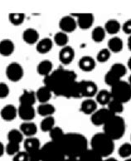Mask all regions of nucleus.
Segmentation results:
<instances>
[{"mask_svg":"<svg viewBox=\"0 0 131 161\" xmlns=\"http://www.w3.org/2000/svg\"><path fill=\"white\" fill-rule=\"evenodd\" d=\"M102 161H118L117 159H115V158H106V159H104Z\"/></svg>","mask_w":131,"mask_h":161,"instance_id":"nucleus-48","label":"nucleus"},{"mask_svg":"<svg viewBox=\"0 0 131 161\" xmlns=\"http://www.w3.org/2000/svg\"><path fill=\"white\" fill-rule=\"evenodd\" d=\"M106 30L102 27H96L93 29L91 32L92 39L96 42H101L106 37Z\"/></svg>","mask_w":131,"mask_h":161,"instance_id":"nucleus-34","label":"nucleus"},{"mask_svg":"<svg viewBox=\"0 0 131 161\" xmlns=\"http://www.w3.org/2000/svg\"><path fill=\"white\" fill-rule=\"evenodd\" d=\"M128 67L131 70V57L129 58V60H128Z\"/></svg>","mask_w":131,"mask_h":161,"instance_id":"nucleus-50","label":"nucleus"},{"mask_svg":"<svg viewBox=\"0 0 131 161\" xmlns=\"http://www.w3.org/2000/svg\"><path fill=\"white\" fill-rule=\"evenodd\" d=\"M111 94L112 99L126 103L131 99V86L128 81L121 80L111 86Z\"/></svg>","mask_w":131,"mask_h":161,"instance_id":"nucleus-6","label":"nucleus"},{"mask_svg":"<svg viewBox=\"0 0 131 161\" xmlns=\"http://www.w3.org/2000/svg\"><path fill=\"white\" fill-rule=\"evenodd\" d=\"M57 143L60 145L66 158L79 159L81 154L88 150L87 140L85 136L78 133L65 134Z\"/></svg>","mask_w":131,"mask_h":161,"instance_id":"nucleus-2","label":"nucleus"},{"mask_svg":"<svg viewBox=\"0 0 131 161\" xmlns=\"http://www.w3.org/2000/svg\"><path fill=\"white\" fill-rule=\"evenodd\" d=\"M25 19V16L23 14H19V13H15V14H9V21L12 24L15 26L21 25L23 23Z\"/></svg>","mask_w":131,"mask_h":161,"instance_id":"nucleus-39","label":"nucleus"},{"mask_svg":"<svg viewBox=\"0 0 131 161\" xmlns=\"http://www.w3.org/2000/svg\"><path fill=\"white\" fill-rule=\"evenodd\" d=\"M64 161H80L79 159H74V158H67Z\"/></svg>","mask_w":131,"mask_h":161,"instance_id":"nucleus-49","label":"nucleus"},{"mask_svg":"<svg viewBox=\"0 0 131 161\" xmlns=\"http://www.w3.org/2000/svg\"><path fill=\"white\" fill-rule=\"evenodd\" d=\"M18 115V109L14 105H6L0 111V116L5 121H12Z\"/></svg>","mask_w":131,"mask_h":161,"instance_id":"nucleus-13","label":"nucleus"},{"mask_svg":"<svg viewBox=\"0 0 131 161\" xmlns=\"http://www.w3.org/2000/svg\"><path fill=\"white\" fill-rule=\"evenodd\" d=\"M24 70L18 62H12L6 68V76L11 81L17 82L23 77Z\"/></svg>","mask_w":131,"mask_h":161,"instance_id":"nucleus-8","label":"nucleus"},{"mask_svg":"<svg viewBox=\"0 0 131 161\" xmlns=\"http://www.w3.org/2000/svg\"><path fill=\"white\" fill-rule=\"evenodd\" d=\"M97 102L92 98H86L81 105L80 110L85 115H92L97 110Z\"/></svg>","mask_w":131,"mask_h":161,"instance_id":"nucleus-17","label":"nucleus"},{"mask_svg":"<svg viewBox=\"0 0 131 161\" xmlns=\"http://www.w3.org/2000/svg\"><path fill=\"white\" fill-rule=\"evenodd\" d=\"M68 41H69V37H68L67 33H66L64 32H62V31L57 32L55 36H54V39H53V42L57 46L62 47H64L67 46Z\"/></svg>","mask_w":131,"mask_h":161,"instance_id":"nucleus-32","label":"nucleus"},{"mask_svg":"<svg viewBox=\"0 0 131 161\" xmlns=\"http://www.w3.org/2000/svg\"><path fill=\"white\" fill-rule=\"evenodd\" d=\"M124 47L123 41L120 37H113L108 42V49L111 51V53H120L122 51Z\"/></svg>","mask_w":131,"mask_h":161,"instance_id":"nucleus-25","label":"nucleus"},{"mask_svg":"<svg viewBox=\"0 0 131 161\" xmlns=\"http://www.w3.org/2000/svg\"><path fill=\"white\" fill-rule=\"evenodd\" d=\"M111 51L109 50L108 48H103L100 51L99 53H97L96 59L97 61L101 63H104L106 62L107 61L111 58Z\"/></svg>","mask_w":131,"mask_h":161,"instance_id":"nucleus-40","label":"nucleus"},{"mask_svg":"<svg viewBox=\"0 0 131 161\" xmlns=\"http://www.w3.org/2000/svg\"><path fill=\"white\" fill-rule=\"evenodd\" d=\"M23 39L26 43L29 45L37 44L39 40V33L34 28H29L23 32Z\"/></svg>","mask_w":131,"mask_h":161,"instance_id":"nucleus-15","label":"nucleus"},{"mask_svg":"<svg viewBox=\"0 0 131 161\" xmlns=\"http://www.w3.org/2000/svg\"><path fill=\"white\" fill-rule=\"evenodd\" d=\"M53 65L49 60H43L37 65V73L40 74L41 76L46 77L52 72Z\"/></svg>","mask_w":131,"mask_h":161,"instance_id":"nucleus-23","label":"nucleus"},{"mask_svg":"<svg viewBox=\"0 0 131 161\" xmlns=\"http://www.w3.org/2000/svg\"><path fill=\"white\" fill-rule=\"evenodd\" d=\"M67 159L60 145L51 141L41 147V161H64Z\"/></svg>","mask_w":131,"mask_h":161,"instance_id":"nucleus-5","label":"nucleus"},{"mask_svg":"<svg viewBox=\"0 0 131 161\" xmlns=\"http://www.w3.org/2000/svg\"><path fill=\"white\" fill-rule=\"evenodd\" d=\"M104 28L106 30V32H107L109 34L115 35L120 32V28H121V25H120V23L117 20L111 19V20L107 21V23H106Z\"/></svg>","mask_w":131,"mask_h":161,"instance_id":"nucleus-27","label":"nucleus"},{"mask_svg":"<svg viewBox=\"0 0 131 161\" xmlns=\"http://www.w3.org/2000/svg\"><path fill=\"white\" fill-rule=\"evenodd\" d=\"M79 67L84 71H91L96 67V61L90 56H85L79 61Z\"/></svg>","mask_w":131,"mask_h":161,"instance_id":"nucleus-21","label":"nucleus"},{"mask_svg":"<svg viewBox=\"0 0 131 161\" xmlns=\"http://www.w3.org/2000/svg\"><path fill=\"white\" fill-rule=\"evenodd\" d=\"M55 107L53 105L50 103H43L41 104L38 107H37V113L40 115L46 117V116H51L55 113Z\"/></svg>","mask_w":131,"mask_h":161,"instance_id":"nucleus-29","label":"nucleus"},{"mask_svg":"<svg viewBox=\"0 0 131 161\" xmlns=\"http://www.w3.org/2000/svg\"><path fill=\"white\" fill-rule=\"evenodd\" d=\"M5 152V146L1 141H0V157L3 156Z\"/></svg>","mask_w":131,"mask_h":161,"instance_id":"nucleus-46","label":"nucleus"},{"mask_svg":"<svg viewBox=\"0 0 131 161\" xmlns=\"http://www.w3.org/2000/svg\"><path fill=\"white\" fill-rule=\"evenodd\" d=\"M59 27L62 32L69 33L76 30L77 23L72 16H65L59 22Z\"/></svg>","mask_w":131,"mask_h":161,"instance_id":"nucleus-10","label":"nucleus"},{"mask_svg":"<svg viewBox=\"0 0 131 161\" xmlns=\"http://www.w3.org/2000/svg\"><path fill=\"white\" fill-rule=\"evenodd\" d=\"M23 134L20 130L13 129L8 133V142H14L20 144L23 141Z\"/></svg>","mask_w":131,"mask_h":161,"instance_id":"nucleus-33","label":"nucleus"},{"mask_svg":"<svg viewBox=\"0 0 131 161\" xmlns=\"http://www.w3.org/2000/svg\"><path fill=\"white\" fill-rule=\"evenodd\" d=\"M127 45H128V48L129 51H131V35H129L128 41H127Z\"/></svg>","mask_w":131,"mask_h":161,"instance_id":"nucleus-47","label":"nucleus"},{"mask_svg":"<svg viewBox=\"0 0 131 161\" xmlns=\"http://www.w3.org/2000/svg\"><path fill=\"white\" fill-rule=\"evenodd\" d=\"M79 86L81 97L91 98L96 96L98 92L97 85L92 80H81L79 81Z\"/></svg>","mask_w":131,"mask_h":161,"instance_id":"nucleus-9","label":"nucleus"},{"mask_svg":"<svg viewBox=\"0 0 131 161\" xmlns=\"http://www.w3.org/2000/svg\"><path fill=\"white\" fill-rule=\"evenodd\" d=\"M14 42L10 39H3L0 42V54L3 57H8L14 52Z\"/></svg>","mask_w":131,"mask_h":161,"instance_id":"nucleus-20","label":"nucleus"},{"mask_svg":"<svg viewBox=\"0 0 131 161\" xmlns=\"http://www.w3.org/2000/svg\"><path fill=\"white\" fill-rule=\"evenodd\" d=\"M122 29L126 34L131 35V19L127 20L122 26Z\"/></svg>","mask_w":131,"mask_h":161,"instance_id":"nucleus-45","label":"nucleus"},{"mask_svg":"<svg viewBox=\"0 0 131 161\" xmlns=\"http://www.w3.org/2000/svg\"><path fill=\"white\" fill-rule=\"evenodd\" d=\"M24 148L27 152H30L32 150H37L41 149V143L37 138L32 136V137H28L23 143Z\"/></svg>","mask_w":131,"mask_h":161,"instance_id":"nucleus-24","label":"nucleus"},{"mask_svg":"<svg viewBox=\"0 0 131 161\" xmlns=\"http://www.w3.org/2000/svg\"><path fill=\"white\" fill-rule=\"evenodd\" d=\"M125 161H131V158H127Z\"/></svg>","mask_w":131,"mask_h":161,"instance_id":"nucleus-52","label":"nucleus"},{"mask_svg":"<svg viewBox=\"0 0 131 161\" xmlns=\"http://www.w3.org/2000/svg\"><path fill=\"white\" fill-rule=\"evenodd\" d=\"M76 23H77V26H79V28L83 30L89 29L94 23V15L91 14H78Z\"/></svg>","mask_w":131,"mask_h":161,"instance_id":"nucleus-14","label":"nucleus"},{"mask_svg":"<svg viewBox=\"0 0 131 161\" xmlns=\"http://www.w3.org/2000/svg\"><path fill=\"white\" fill-rule=\"evenodd\" d=\"M119 154L122 158H129L131 155V144L124 143L119 148Z\"/></svg>","mask_w":131,"mask_h":161,"instance_id":"nucleus-41","label":"nucleus"},{"mask_svg":"<svg viewBox=\"0 0 131 161\" xmlns=\"http://www.w3.org/2000/svg\"><path fill=\"white\" fill-rule=\"evenodd\" d=\"M111 99H112V97H111V92L106 90L100 91L97 92L96 96V101L97 102V104L101 105V106L108 105Z\"/></svg>","mask_w":131,"mask_h":161,"instance_id":"nucleus-26","label":"nucleus"},{"mask_svg":"<svg viewBox=\"0 0 131 161\" xmlns=\"http://www.w3.org/2000/svg\"><path fill=\"white\" fill-rule=\"evenodd\" d=\"M128 82H129V85L131 86V75H130V76H129V81H128Z\"/></svg>","mask_w":131,"mask_h":161,"instance_id":"nucleus-51","label":"nucleus"},{"mask_svg":"<svg viewBox=\"0 0 131 161\" xmlns=\"http://www.w3.org/2000/svg\"><path fill=\"white\" fill-rule=\"evenodd\" d=\"M121 80V78L119 77V76L115 74L113 71H111V70H109L107 71V73L106 74V76H105V82L107 84L110 86H113L114 85H115L116 83H118L119 81Z\"/></svg>","mask_w":131,"mask_h":161,"instance_id":"nucleus-35","label":"nucleus"},{"mask_svg":"<svg viewBox=\"0 0 131 161\" xmlns=\"http://www.w3.org/2000/svg\"><path fill=\"white\" fill-rule=\"evenodd\" d=\"M5 151L8 155L14 156L20 151V144L14 142H8L5 146Z\"/></svg>","mask_w":131,"mask_h":161,"instance_id":"nucleus-38","label":"nucleus"},{"mask_svg":"<svg viewBox=\"0 0 131 161\" xmlns=\"http://www.w3.org/2000/svg\"><path fill=\"white\" fill-rule=\"evenodd\" d=\"M104 158L100 155L98 153L93 150L92 149H88L85 152H84L81 156L79 158L80 161H102Z\"/></svg>","mask_w":131,"mask_h":161,"instance_id":"nucleus-28","label":"nucleus"},{"mask_svg":"<svg viewBox=\"0 0 131 161\" xmlns=\"http://www.w3.org/2000/svg\"><path fill=\"white\" fill-rule=\"evenodd\" d=\"M113 115H115L110 111L108 108H101L96 110L91 115V123L95 125H104Z\"/></svg>","mask_w":131,"mask_h":161,"instance_id":"nucleus-7","label":"nucleus"},{"mask_svg":"<svg viewBox=\"0 0 131 161\" xmlns=\"http://www.w3.org/2000/svg\"><path fill=\"white\" fill-rule=\"evenodd\" d=\"M44 86L48 87L57 97L80 98L81 92L76 73L62 67L52 71L44 78Z\"/></svg>","mask_w":131,"mask_h":161,"instance_id":"nucleus-1","label":"nucleus"},{"mask_svg":"<svg viewBox=\"0 0 131 161\" xmlns=\"http://www.w3.org/2000/svg\"><path fill=\"white\" fill-rule=\"evenodd\" d=\"M37 97H36V92H32V91L24 90L23 92L19 97V101H20V105H24V106H32L36 102Z\"/></svg>","mask_w":131,"mask_h":161,"instance_id":"nucleus-18","label":"nucleus"},{"mask_svg":"<svg viewBox=\"0 0 131 161\" xmlns=\"http://www.w3.org/2000/svg\"><path fill=\"white\" fill-rule=\"evenodd\" d=\"M104 133L113 141L119 140L125 132V122L120 115H113L112 117L103 125Z\"/></svg>","mask_w":131,"mask_h":161,"instance_id":"nucleus-4","label":"nucleus"},{"mask_svg":"<svg viewBox=\"0 0 131 161\" xmlns=\"http://www.w3.org/2000/svg\"><path fill=\"white\" fill-rule=\"evenodd\" d=\"M13 161H28V154L26 151H19L13 158Z\"/></svg>","mask_w":131,"mask_h":161,"instance_id":"nucleus-44","label":"nucleus"},{"mask_svg":"<svg viewBox=\"0 0 131 161\" xmlns=\"http://www.w3.org/2000/svg\"><path fill=\"white\" fill-rule=\"evenodd\" d=\"M75 58V51L70 46H66L61 49L59 53V60L62 64L69 65Z\"/></svg>","mask_w":131,"mask_h":161,"instance_id":"nucleus-12","label":"nucleus"},{"mask_svg":"<svg viewBox=\"0 0 131 161\" xmlns=\"http://www.w3.org/2000/svg\"><path fill=\"white\" fill-rule=\"evenodd\" d=\"M55 127V119L52 115L44 117L40 124V129L43 132H50L51 130Z\"/></svg>","mask_w":131,"mask_h":161,"instance_id":"nucleus-31","label":"nucleus"},{"mask_svg":"<svg viewBox=\"0 0 131 161\" xmlns=\"http://www.w3.org/2000/svg\"><path fill=\"white\" fill-rule=\"evenodd\" d=\"M36 111L32 106L20 105L18 108V115L24 121H32L35 117Z\"/></svg>","mask_w":131,"mask_h":161,"instance_id":"nucleus-11","label":"nucleus"},{"mask_svg":"<svg viewBox=\"0 0 131 161\" xmlns=\"http://www.w3.org/2000/svg\"><path fill=\"white\" fill-rule=\"evenodd\" d=\"M64 135V131L62 130V128L57 126H55L54 128H52V130H51L50 132H49L51 141H54V142H58L63 137Z\"/></svg>","mask_w":131,"mask_h":161,"instance_id":"nucleus-36","label":"nucleus"},{"mask_svg":"<svg viewBox=\"0 0 131 161\" xmlns=\"http://www.w3.org/2000/svg\"><path fill=\"white\" fill-rule=\"evenodd\" d=\"M53 47V42L52 40L48 38V37H45L42 39L39 40L38 42L37 43V51L39 53L41 54H45V53H49Z\"/></svg>","mask_w":131,"mask_h":161,"instance_id":"nucleus-22","label":"nucleus"},{"mask_svg":"<svg viewBox=\"0 0 131 161\" xmlns=\"http://www.w3.org/2000/svg\"><path fill=\"white\" fill-rule=\"evenodd\" d=\"M27 153L28 154V161H41V149Z\"/></svg>","mask_w":131,"mask_h":161,"instance_id":"nucleus-42","label":"nucleus"},{"mask_svg":"<svg viewBox=\"0 0 131 161\" xmlns=\"http://www.w3.org/2000/svg\"><path fill=\"white\" fill-rule=\"evenodd\" d=\"M110 70L113 71L115 74H116L121 79L127 72V67L124 64H122V63H115V64H113Z\"/></svg>","mask_w":131,"mask_h":161,"instance_id":"nucleus-37","label":"nucleus"},{"mask_svg":"<svg viewBox=\"0 0 131 161\" xmlns=\"http://www.w3.org/2000/svg\"><path fill=\"white\" fill-rule=\"evenodd\" d=\"M52 92H51L50 89L48 87H46V86H41L36 92L37 100L41 104L48 103V101L52 98Z\"/></svg>","mask_w":131,"mask_h":161,"instance_id":"nucleus-19","label":"nucleus"},{"mask_svg":"<svg viewBox=\"0 0 131 161\" xmlns=\"http://www.w3.org/2000/svg\"><path fill=\"white\" fill-rule=\"evenodd\" d=\"M90 145L92 150L98 153L102 158L108 157L115 149L114 141L104 132L96 134L92 137Z\"/></svg>","mask_w":131,"mask_h":161,"instance_id":"nucleus-3","label":"nucleus"},{"mask_svg":"<svg viewBox=\"0 0 131 161\" xmlns=\"http://www.w3.org/2000/svg\"><path fill=\"white\" fill-rule=\"evenodd\" d=\"M19 130L23 134V136H26L27 137H32L37 134V126L32 121H24L21 124Z\"/></svg>","mask_w":131,"mask_h":161,"instance_id":"nucleus-16","label":"nucleus"},{"mask_svg":"<svg viewBox=\"0 0 131 161\" xmlns=\"http://www.w3.org/2000/svg\"><path fill=\"white\" fill-rule=\"evenodd\" d=\"M9 87L4 82H0V99H4L9 95Z\"/></svg>","mask_w":131,"mask_h":161,"instance_id":"nucleus-43","label":"nucleus"},{"mask_svg":"<svg viewBox=\"0 0 131 161\" xmlns=\"http://www.w3.org/2000/svg\"><path fill=\"white\" fill-rule=\"evenodd\" d=\"M107 106H108L107 108L114 115H119V114L122 113L124 111V103H122V102L117 101V100L111 99V101L109 102Z\"/></svg>","mask_w":131,"mask_h":161,"instance_id":"nucleus-30","label":"nucleus"}]
</instances>
